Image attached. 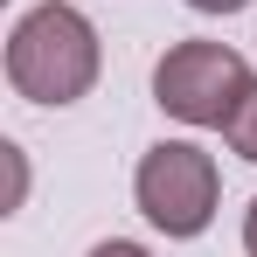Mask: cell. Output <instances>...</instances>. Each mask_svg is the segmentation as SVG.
<instances>
[{
  "label": "cell",
  "mask_w": 257,
  "mask_h": 257,
  "mask_svg": "<svg viewBox=\"0 0 257 257\" xmlns=\"http://www.w3.org/2000/svg\"><path fill=\"white\" fill-rule=\"evenodd\" d=\"M97 70H104L97 28H90L70 0L28 7V14L14 21V35H7V84L21 90L28 104H56V111H63V104L90 97Z\"/></svg>",
  "instance_id": "6da1fadb"
},
{
  "label": "cell",
  "mask_w": 257,
  "mask_h": 257,
  "mask_svg": "<svg viewBox=\"0 0 257 257\" xmlns=\"http://www.w3.org/2000/svg\"><path fill=\"white\" fill-rule=\"evenodd\" d=\"M132 195L160 236H202L222 202V174L195 139H160V146H146V160L132 174Z\"/></svg>",
  "instance_id": "7a4b0ae2"
},
{
  "label": "cell",
  "mask_w": 257,
  "mask_h": 257,
  "mask_svg": "<svg viewBox=\"0 0 257 257\" xmlns=\"http://www.w3.org/2000/svg\"><path fill=\"white\" fill-rule=\"evenodd\" d=\"M250 63L229 42H174L153 63V104L181 125H229L236 97L250 90Z\"/></svg>",
  "instance_id": "3957f363"
},
{
  "label": "cell",
  "mask_w": 257,
  "mask_h": 257,
  "mask_svg": "<svg viewBox=\"0 0 257 257\" xmlns=\"http://www.w3.org/2000/svg\"><path fill=\"white\" fill-rule=\"evenodd\" d=\"M222 139H229V153H236V160H250V167H257V84L236 97V111H229Z\"/></svg>",
  "instance_id": "277c9868"
},
{
  "label": "cell",
  "mask_w": 257,
  "mask_h": 257,
  "mask_svg": "<svg viewBox=\"0 0 257 257\" xmlns=\"http://www.w3.org/2000/svg\"><path fill=\"white\" fill-rule=\"evenodd\" d=\"M90 257H153V250H146V243H132V236H104Z\"/></svg>",
  "instance_id": "5b68a950"
},
{
  "label": "cell",
  "mask_w": 257,
  "mask_h": 257,
  "mask_svg": "<svg viewBox=\"0 0 257 257\" xmlns=\"http://www.w3.org/2000/svg\"><path fill=\"white\" fill-rule=\"evenodd\" d=\"M188 7H195V14H243L250 0H188Z\"/></svg>",
  "instance_id": "8992f818"
},
{
  "label": "cell",
  "mask_w": 257,
  "mask_h": 257,
  "mask_svg": "<svg viewBox=\"0 0 257 257\" xmlns=\"http://www.w3.org/2000/svg\"><path fill=\"white\" fill-rule=\"evenodd\" d=\"M243 250L257 257V202H250V215H243Z\"/></svg>",
  "instance_id": "52a82bcc"
}]
</instances>
